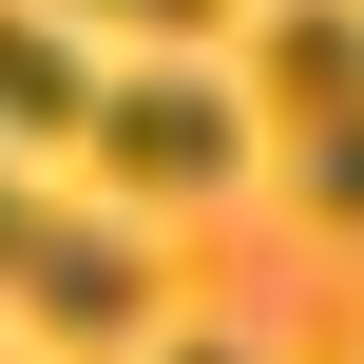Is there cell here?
Here are the masks:
<instances>
[{"label":"cell","instance_id":"1","mask_svg":"<svg viewBox=\"0 0 364 364\" xmlns=\"http://www.w3.org/2000/svg\"><path fill=\"white\" fill-rule=\"evenodd\" d=\"M0 307L58 326V346H134V326H154V250H134L115 211H58V192L0 173Z\"/></svg>","mask_w":364,"mask_h":364},{"label":"cell","instance_id":"2","mask_svg":"<svg viewBox=\"0 0 364 364\" xmlns=\"http://www.w3.org/2000/svg\"><path fill=\"white\" fill-rule=\"evenodd\" d=\"M250 115L288 134L307 211H326V230H364V19H346V0H288V19H269V58H250Z\"/></svg>","mask_w":364,"mask_h":364},{"label":"cell","instance_id":"3","mask_svg":"<svg viewBox=\"0 0 364 364\" xmlns=\"http://www.w3.org/2000/svg\"><path fill=\"white\" fill-rule=\"evenodd\" d=\"M77 134H96V173H115V192H154V211L250 173V96H211V77H173V58H154V77H96V115H77Z\"/></svg>","mask_w":364,"mask_h":364},{"label":"cell","instance_id":"4","mask_svg":"<svg viewBox=\"0 0 364 364\" xmlns=\"http://www.w3.org/2000/svg\"><path fill=\"white\" fill-rule=\"evenodd\" d=\"M77 115H96V77H77V38H58V19H19V0H0V173H19V154H38V134H77Z\"/></svg>","mask_w":364,"mask_h":364},{"label":"cell","instance_id":"5","mask_svg":"<svg viewBox=\"0 0 364 364\" xmlns=\"http://www.w3.org/2000/svg\"><path fill=\"white\" fill-rule=\"evenodd\" d=\"M77 19H134V38H192L211 0H77Z\"/></svg>","mask_w":364,"mask_h":364},{"label":"cell","instance_id":"6","mask_svg":"<svg viewBox=\"0 0 364 364\" xmlns=\"http://www.w3.org/2000/svg\"><path fill=\"white\" fill-rule=\"evenodd\" d=\"M154 364H250V346H154Z\"/></svg>","mask_w":364,"mask_h":364}]
</instances>
